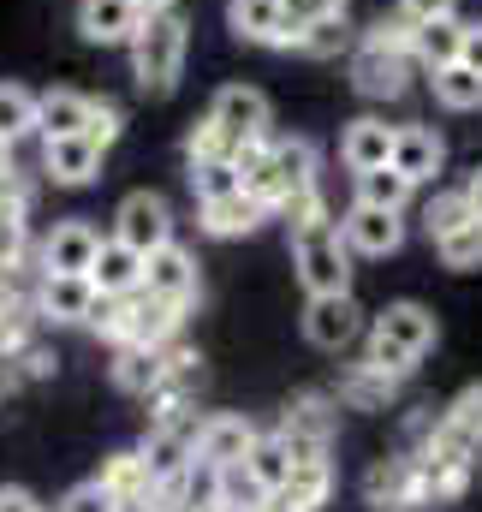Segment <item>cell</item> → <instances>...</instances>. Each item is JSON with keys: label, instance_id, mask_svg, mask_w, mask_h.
Segmentation results:
<instances>
[{"label": "cell", "instance_id": "obj_1", "mask_svg": "<svg viewBox=\"0 0 482 512\" xmlns=\"http://www.w3.org/2000/svg\"><path fill=\"white\" fill-rule=\"evenodd\" d=\"M411 66H417L411 60V24L399 12L381 18L358 48H352V84H358V96H369V102H399L411 90Z\"/></svg>", "mask_w": 482, "mask_h": 512}, {"label": "cell", "instance_id": "obj_2", "mask_svg": "<svg viewBox=\"0 0 482 512\" xmlns=\"http://www.w3.org/2000/svg\"><path fill=\"white\" fill-rule=\"evenodd\" d=\"M185 54H191V24L179 6L167 12H143V30L131 36V78L143 96H173L179 72H185Z\"/></svg>", "mask_w": 482, "mask_h": 512}, {"label": "cell", "instance_id": "obj_3", "mask_svg": "<svg viewBox=\"0 0 482 512\" xmlns=\"http://www.w3.org/2000/svg\"><path fill=\"white\" fill-rule=\"evenodd\" d=\"M435 334H441V328H435V310L399 298V304H387V310L375 316V328H369V364H381L387 376H411L417 358L435 346Z\"/></svg>", "mask_w": 482, "mask_h": 512}, {"label": "cell", "instance_id": "obj_4", "mask_svg": "<svg viewBox=\"0 0 482 512\" xmlns=\"http://www.w3.org/2000/svg\"><path fill=\"white\" fill-rule=\"evenodd\" d=\"M292 268H298L310 298L316 292H352V245H346L334 215L292 227Z\"/></svg>", "mask_w": 482, "mask_h": 512}, {"label": "cell", "instance_id": "obj_5", "mask_svg": "<svg viewBox=\"0 0 482 512\" xmlns=\"http://www.w3.org/2000/svg\"><path fill=\"white\" fill-rule=\"evenodd\" d=\"M334 423H340V411H334L328 393H298V399L286 405V417H280V441L292 447L298 465H310V459H328Z\"/></svg>", "mask_w": 482, "mask_h": 512}, {"label": "cell", "instance_id": "obj_6", "mask_svg": "<svg viewBox=\"0 0 482 512\" xmlns=\"http://www.w3.org/2000/svg\"><path fill=\"white\" fill-rule=\"evenodd\" d=\"M114 239H125L131 251H143V256L173 245V209H167V197L161 191H131V197H120Z\"/></svg>", "mask_w": 482, "mask_h": 512}, {"label": "cell", "instance_id": "obj_7", "mask_svg": "<svg viewBox=\"0 0 482 512\" xmlns=\"http://www.w3.org/2000/svg\"><path fill=\"white\" fill-rule=\"evenodd\" d=\"M358 334H363V310L352 292H316L304 304V340L316 352H346Z\"/></svg>", "mask_w": 482, "mask_h": 512}, {"label": "cell", "instance_id": "obj_8", "mask_svg": "<svg viewBox=\"0 0 482 512\" xmlns=\"http://www.w3.org/2000/svg\"><path fill=\"white\" fill-rule=\"evenodd\" d=\"M209 120L227 131L233 143H256V137H268V126H274V108H268V96L256 84H227V90H215Z\"/></svg>", "mask_w": 482, "mask_h": 512}, {"label": "cell", "instance_id": "obj_9", "mask_svg": "<svg viewBox=\"0 0 482 512\" xmlns=\"http://www.w3.org/2000/svg\"><path fill=\"white\" fill-rule=\"evenodd\" d=\"M30 298H36V316H42V322H84V328H90L102 292H96L90 274H42Z\"/></svg>", "mask_w": 482, "mask_h": 512}, {"label": "cell", "instance_id": "obj_10", "mask_svg": "<svg viewBox=\"0 0 482 512\" xmlns=\"http://www.w3.org/2000/svg\"><path fill=\"white\" fill-rule=\"evenodd\" d=\"M143 286H149L155 298L191 310L197 292H203V280H197V256L185 251V245H161V251H149L143 256Z\"/></svg>", "mask_w": 482, "mask_h": 512}, {"label": "cell", "instance_id": "obj_11", "mask_svg": "<svg viewBox=\"0 0 482 512\" xmlns=\"http://www.w3.org/2000/svg\"><path fill=\"white\" fill-rule=\"evenodd\" d=\"M102 143L96 137H84V131H72V137H42V173L54 179V185H66V191H78V185H90L96 173H102Z\"/></svg>", "mask_w": 482, "mask_h": 512}, {"label": "cell", "instance_id": "obj_12", "mask_svg": "<svg viewBox=\"0 0 482 512\" xmlns=\"http://www.w3.org/2000/svg\"><path fill=\"white\" fill-rule=\"evenodd\" d=\"M250 447H256V423L239 411H215L209 423H197V465H209V471L244 465Z\"/></svg>", "mask_w": 482, "mask_h": 512}, {"label": "cell", "instance_id": "obj_13", "mask_svg": "<svg viewBox=\"0 0 482 512\" xmlns=\"http://www.w3.org/2000/svg\"><path fill=\"white\" fill-rule=\"evenodd\" d=\"M143 459H149V477H155V489L179 483V477L197 465V429H185L179 417H173V423H155V429L143 435Z\"/></svg>", "mask_w": 482, "mask_h": 512}, {"label": "cell", "instance_id": "obj_14", "mask_svg": "<svg viewBox=\"0 0 482 512\" xmlns=\"http://www.w3.org/2000/svg\"><path fill=\"white\" fill-rule=\"evenodd\" d=\"M340 233H346L352 256H393L399 245H405L399 209H375V203H352L346 221H340Z\"/></svg>", "mask_w": 482, "mask_h": 512}, {"label": "cell", "instance_id": "obj_15", "mask_svg": "<svg viewBox=\"0 0 482 512\" xmlns=\"http://www.w3.org/2000/svg\"><path fill=\"white\" fill-rule=\"evenodd\" d=\"M227 24L239 42H256V48H292L298 36V24L286 18V0H233Z\"/></svg>", "mask_w": 482, "mask_h": 512}, {"label": "cell", "instance_id": "obj_16", "mask_svg": "<svg viewBox=\"0 0 482 512\" xmlns=\"http://www.w3.org/2000/svg\"><path fill=\"white\" fill-rule=\"evenodd\" d=\"M78 30L96 48H131V36L143 30V6L137 0H78Z\"/></svg>", "mask_w": 482, "mask_h": 512}, {"label": "cell", "instance_id": "obj_17", "mask_svg": "<svg viewBox=\"0 0 482 512\" xmlns=\"http://www.w3.org/2000/svg\"><path fill=\"white\" fill-rule=\"evenodd\" d=\"M96 251H102V233L90 221H54V233L42 239V274H90Z\"/></svg>", "mask_w": 482, "mask_h": 512}, {"label": "cell", "instance_id": "obj_18", "mask_svg": "<svg viewBox=\"0 0 482 512\" xmlns=\"http://www.w3.org/2000/svg\"><path fill=\"white\" fill-rule=\"evenodd\" d=\"M393 143H399V126L363 114V120H352V126L340 131V161H346L352 173H375V167L393 161Z\"/></svg>", "mask_w": 482, "mask_h": 512}, {"label": "cell", "instance_id": "obj_19", "mask_svg": "<svg viewBox=\"0 0 482 512\" xmlns=\"http://www.w3.org/2000/svg\"><path fill=\"white\" fill-rule=\"evenodd\" d=\"M393 167L411 179V185H435L441 167H447V143L435 126H399V143H393Z\"/></svg>", "mask_w": 482, "mask_h": 512}, {"label": "cell", "instance_id": "obj_20", "mask_svg": "<svg viewBox=\"0 0 482 512\" xmlns=\"http://www.w3.org/2000/svg\"><path fill=\"white\" fill-rule=\"evenodd\" d=\"M90 280H96L102 298L137 292V286H143V251H131L125 239H102V251H96V262H90Z\"/></svg>", "mask_w": 482, "mask_h": 512}, {"label": "cell", "instance_id": "obj_21", "mask_svg": "<svg viewBox=\"0 0 482 512\" xmlns=\"http://www.w3.org/2000/svg\"><path fill=\"white\" fill-rule=\"evenodd\" d=\"M268 215H274V209H268L262 197L233 191V197H215V203H203V233H209V239H239V233H256Z\"/></svg>", "mask_w": 482, "mask_h": 512}, {"label": "cell", "instance_id": "obj_22", "mask_svg": "<svg viewBox=\"0 0 482 512\" xmlns=\"http://www.w3.org/2000/svg\"><path fill=\"white\" fill-rule=\"evenodd\" d=\"M328 495H334V465L328 459H310V465H292L286 489L268 495V507L274 512H316Z\"/></svg>", "mask_w": 482, "mask_h": 512}, {"label": "cell", "instance_id": "obj_23", "mask_svg": "<svg viewBox=\"0 0 482 512\" xmlns=\"http://www.w3.org/2000/svg\"><path fill=\"white\" fill-rule=\"evenodd\" d=\"M459 48H465V24H459V12H453V18L411 24V60H417V66L441 72V66H453V60H459Z\"/></svg>", "mask_w": 482, "mask_h": 512}, {"label": "cell", "instance_id": "obj_24", "mask_svg": "<svg viewBox=\"0 0 482 512\" xmlns=\"http://www.w3.org/2000/svg\"><path fill=\"white\" fill-rule=\"evenodd\" d=\"M90 114H96V96H84V90H48V96H36V131L42 137H72V131L90 126Z\"/></svg>", "mask_w": 482, "mask_h": 512}, {"label": "cell", "instance_id": "obj_25", "mask_svg": "<svg viewBox=\"0 0 482 512\" xmlns=\"http://www.w3.org/2000/svg\"><path fill=\"white\" fill-rule=\"evenodd\" d=\"M292 465H298V459H292V447L280 441V429H274V435H256V447L244 453V471L256 477V489H262V495H280V489H286V477H292Z\"/></svg>", "mask_w": 482, "mask_h": 512}, {"label": "cell", "instance_id": "obj_26", "mask_svg": "<svg viewBox=\"0 0 482 512\" xmlns=\"http://www.w3.org/2000/svg\"><path fill=\"white\" fill-rule=\"evenodd\" d=\"M167 376V352H155V346H120V358H114V387L120 393H155Z\"/></svg>", "mask_w": 482, "mask_h": 512}, {"label": "cell", "instance_id": "obj_27", "mask_svg": "<svg viewBox=\"0 0 482 512\" xmlns=\"http://www.w3.org/2000/svg\"><path fill=\"white\" fill-rule=\"evenodd\" d=\"M393 387H399V376H387L381 364H352L346 370V382H340V399L346 405H358V411H387V399H393Z\"/></svg>", "mask_w": 482, "mask_h": 512}, {"label": "cell", "instance_id": "obj_28", "mask_svg": "<svg viewBox=\"0 0 482 512\" xmlns=\"http://www.w3.org/2000/svg\"><path fill=\"white\" fill-rule=\"evenodd\" d=\"M429 84H435V102H441L447 114H477V108H482V72H471L465 60L441 66Z\"/></svg>", "mask_w": 482, "mask_h": 512}, {"label": "cell", "instance_id": "obj_29", "mask_svg": "<svg viewBox=\"0 0 482 512\" xmlns=\"http://www.w3.org/2000/svg\"><path fill=\"white\" fill-rule=\"evenodd\" d=\"M352 179H358V197H352V203L399 209V215H405V203H411V191H417V185H411V179H405L393 161H387V167H375V173H352Z\"/></svg>", "mask_w": 482, "mask_h": 512}, {"label": "cell", "instance_id": "obj_30", "mask_svg": "<svg viewBox=\"0 0 482 512\" xmlns=\"http://www.w3.org/2000/svg\"><path fill=\"white\" fill-rule=\"evenodd\" d=\"M292 48H298V54H310V60H334V54H346V48H352V24H346V12L316 18V24H298Z\"/></svg>", "mask_w": 482, "mask_h": 512}, {"label": "cell", "instance_id": "obj_31", "mask_svg": "<svg viewBox=\"0 0 482 512\" xmlns=\"http://www.w3.org/2000/svg\"><path fill=\"white\" fill-rule=\"evenodd\" d=\"M102 483H108V495H114V501L155 495V477H149V459H143V447H137V453H114V459H102Z\"/></svg>", "mask_w": 482, "mask_h": 512}, {"label": "cell", "instance_id": "obj_32", "mask_svg": "<svg viewBox=\"0 0 482 512\" xmlns=\"http://www.w3.org/2000/svg\"><path fill=\"white\" fill-rule=\"evenodd\" d=\"M435 256H441V268H453V274H477L482 268V221H465V227L441 233V239H435Z\"/></svg>", "mask_w": 482, "mask_h": 512}, {"label": "cell", "instance_id": "obj_33", "mask_svg": "<svg viewBox=\"0 0 482 512\" xmlns=\"http://www.w3.org/2000/svg\"><path fill=\"white\" fill-rule=\"evenodd\" d=\"M191 191H197V203H215V197L244 191L239 161H191Z\"/></svg>", "mask_w": 482, "mask_h": 512}, {"label": "cell", "instance_id": "obj_34", "mask_svg": "<svg viewBox=\"0 0 482 512\" xmlns=\"http://www.w3.org/2000/svg\"><path fill=\"white\" fill-rule=\"evenodd\" d=\"M30 131H36V96H30L24 84H0V137L18 143V137H30Z\"/></svg>", "mask_w": 482, "mask_h": 512}, {"label": "cell", "instance_id": "obj_35", "mask_svg": "<svg viewBox=\"0 0 482 512\" xmlns=\"http://www.w3.org/2000/svg\"><path fill=\"white\" fill-rule=\"evenodd\" d=\"M465 221H477V209H471V197H465V191H435V197H429V209H423L429 239H441V233H453V227H465Z\"/></svg>", "mask_w": 482, "mask_h": 512}, {"label": "cell", "instance_id": "obj_36", "mask_svg": "<svg viewBox=\"0 0 482 512\" xmlns=\"http://www.w3.org/2000/svg\"><path fill=\"white\" fill-rule=\"evenodd\" d=\"M185 155H191V161H239V143L203 114L197 126L185 131Z\"/></svg>", "mask_w": 482, "mask_h": 512}, {"label": "cell", "instance_id": "obj_37", "mask_svg": "<svg viewBox=\"0 0 482 512\" xmlns=\"http://www.w3.org/2000/svg\"><path fill=\"white\" fill-rule=\"evenodd\" d=\"M441 423H447V429H459L471 447H482V382H477V387H465V393L447 405V417H441Z\"/></svg>", "mask_w": 482, "mask_h": 512}, {"label": "cell", "instance_id": "obj_38", "mask_svg": "<svg viewBox=\"0 0 482 512\" xmlns=\"http://www.w3.org/2000/svg\"><path fill=\"white\" fill-rule=\"evenodd\" d=\"M60 512H114V495H108V483H102V477H90V483L66 489Z\"/></svg>", "mask_w": 482, "mask_h": 512}, {"label": "cell", "instance_id": "obj_39", "mask_svg": "<svg viewBox=\"0 0 482 512\" xmlns=\"http://www.w3.org/2000/svg\"><path fill=\"white\" fill-rule=\"evenodd\" d=\"M120 108H114V102H96V114H90V126H84V137H96V143H102V149H114V143H120Z\"/></svg>", "mask_w": 482, "mask_h": 512}, {"label": "cell", "instance_id": "obj_40", "mask_svg": "<svg viewBox=\"0 0 482 512\" xmlns=\"http://www.w3.org/2000/svg\"><path fill=\"white\" fill-rule=\"evenodd\" d=\"M459 0H399V18L405 24H429V18H453Z\"/></svg>", "mask_w": 482, "mask_h": 512}, {"label": "cell", "instance_id": "obj_41", "mask_svg": "<svg viewBox=\"0 0 482 512\" xmlns=\"http://www.w3.org/2000/svg\"><path fill=\"white\" fill-rule=\"evenodd\" d=\"M334 12H346V0H286L292 24H316V18H334Z\"/></svg>", "mask_w": 482, "mask_h": 512}, {"label": "cell", "instance_id": "obj_42", "mask_svg": "<svg viewBox=\"0 0 482 512\" xmlns=\"http://www.w3.org/2000/svg\"><path fill=\"white\" fill-rule=\"evenodd\" d=\"M12 364H18L24 376H54V352H48L42 340H30V346H24V352L12 358Z\"/></svg>", "mask_w": 482, "mask_h": 512}, {"label": "cell", "instance_id": "obj_43", "mask_svg": "<svg viewBox=\"0 0 482 512\" xmlns=\"http://www.w3.org/2000/svg\"><path fill=\"white\" fill-rule=\"evenodd\" d=\"M0 512H48V507H42V501H36L30 489H18V483H6V489H0Z\"/></svg>", "mask_w": 482, "mask_h": 512}, {"label": "cell", "instance_id": "obj_44", "mask_svg": "<svg viewBox=\"0 0 482 512\" xmlns=\"http://www.w3.org/2000/svg\"><path fill=\"white\" fill-rule=\"evenodd\" d=\"M459 60H465L471 72H482V18L477 24H465V48H459Z\"/></svg>", "mask_w": 482, "mask_h": 512}, {"label": "cell", "instance_id": "obj_45", "mask_svg": "<svg viewBox=\"0 0 482 512\" xmlns=\"http://www.w3.org/2000/svg\"><path fill=\"white\" fill-rule=\"evenodd\" d=\"M18 382H24V370H18L12 358H0V405H6L12 393H18Z\"/></svg>", "mask_w": 482, "mask_h": 512}, {"label": "cell", "instance_id": "obj_46", "mask_svg": "<svg viewBox=\"0 0 482 512\" xmlns=\"http://www.w3.org/2000/svg\"><path fill=\"white\" fill-rule=\"evenodd\" d=\"M114 512H161L155 495H131V501H114Z\"/></svg>", "mask_w": 482, "mask_h": 512}, {"label": "cell", "instance_id": "obj_47", "mask_svg": "<svg viewBox=\"0 0 482 512\" xmlns=\"http://www.w3.org/2000/svg\"><path fill=\"white\" fill-rule=\"evenodd\" d=\"M465 197H471V209H477V221H482V167L471 173V185H465Z\"/></svg>", "mask_w": 482, "mask_h": 512}, {"label": "cell", "instance_id": "obj_48", "mask_svg": "<svg viewBox=\"0 0 482 512\" xmlns=\"http://www.w3.org/2000/svg\"><path fill=\"white\" fill-rule=\"evenodd\" d=\"M161 501V512H203V507H191V501H179V495H155Z\"/></svg>", "mask_w": 482, "mask_h": 512}, {"label": "cell", "instance_id": "obj_49", "mask_svg": "<svg viewBox=\"0 0 482 512\" xmlns=\"http://www.w3.org/2000/svg\"><path fill=\"white\" fill-rule=\"evenodd\" d=\"M0 179H12V143L0 137Z\"/></svg>", "mask_w": 482, "mask_h": 512}, {"label": "cell", "instance_id": "obj_50", "mask_svg": "<svg viewBox=\"0 0 482 512\" xmlns=\"http://www.w3.org/2000/svg\"><path fill=\"white\" fill-rule=\"evenodd\" d=\"M137 6H143V12H167L173 0H137Z\"/></svg>", "mask_w": 482, "mask_h": 512}, {"label": "cell", "instance_id": "obj_51", "mask_svg": "<svg viewBox=\"0 0 482 512\" xmlns=\"http://www.w3.org/2000/svg\"><path fill=\"white\" fill-rule=\"evenodd\" d=\"M54 512H60V507H54Z\"/></svg>", "mask_w": 482, "mask_h": 512}]
</instances>
